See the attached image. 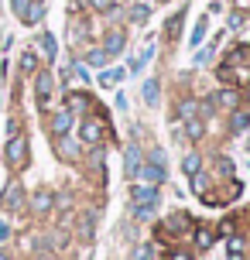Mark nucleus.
Returning <instances> with one entry per match:
<instances>
[{
    "label": "nucleus",
    "mask_w": 250,
    "mask_h": 260,
    "mask_svg": "<svg viewBox=\"0 0 250 260\" xmlns=\"http://www.w3.org/2000/svg\"><path fill=\"white\" fill-rule=\"evenodd\" d=\"M4 165L11 171H21V168H27V137L17 130L11 141H7V151H4Z\"/></svg>",
    "instance_id": "f257e3e1"
},
{
    "label": "nucleus",
    "mask_w": 250,
    "mask_h": 260,
    "mask_svg": "<svg viewBox=\"0 0 250 260\" xmlns=\"http://www.w3.org/2000/svg\"><path fill=\"white\" fill-rule=\"evenodd\" d=\"M131 199H134V216H151V209H154V202H158V192H154V185H147V188H141V185H134L131 188Z\"/></svg>",
    "instance_id": "f03ea898"
},
{
    "label": "nucleus",
    "mask_w": 250,
    "mask_h": 260,
    "mask_svg": "<svg viewBox=\"0 0 250 260\" xmlns=\"http://www.w3.org/2000/svg\"><path fill=\"white\" fill-rule=\"evenodd\" d=\"M185 233H192V219H189L185 212H175L165 226H158L161 240H175V236H185Z\"/></svg>",
    "instance_id": "7ed1b4c3"
},
{
    "label": "nucleus",
    "mask_w": 250,
    "mask_h": 260,
    "mask_svg": "<svg viewBox=\"0 0 250 260\" xmlns=\"http://www.w3.org/2000/svg\"><path fill=\"white\" fill-rule=\"evenodd\" d=\"M0 202H4V209H11V212L24 209V188H21V182H11V185H7V188H4V195H0Z\"/></svg>",
    "instance_id": "20e7f679"
},
{
    "label": "nucleus",
    "mask_w": 250,
    "mask_h": 260,
    "mask_svg": "<svg viewBox=\"0 0 250 260\" xmlns=\"http://www.w3.org/2000/svg\"><path fill=\"white\" fill-rule=\"evenodd\" d=\"M35 89H38V106H48V100H52V72L38 69L35 72Z\"/></svg>",
    "instance_id": "39448f33"
},
{
    "label": "nucleus",
    "mask_w": 250,
    "mask_h": 260,
    "mask_svg": "<svg viewBox=\"0 0 250 260\" xmlns=\"http://www.w3.org/2000/svg\"><path fill=\"white\" fill-rule=\"evenodd\" d=\"M79 141L82 144H100V141H103V123H96V120L86 117L79 123Z\"/></svg>",
    "instance_id": "423d86ee"
},
{
    "label": "nucleus",
    "mask_w": 250,
    "mask_h": 260,
    "mask_svg": "<svg viewBox=\"0 0 250 260\" xmlns=\"http://www.w3.org/2000/svg\"><path fill=\"white\" fill-rule=\"evenodd\" d=\"M137 178H144L147 185H161V182H165V168H161V161H158V157H151L144 168L137 171Z\"/></svg>",
    "instance_id": "0eeeda50"
},
{
    "label": "nucleus",
    "mask_w": 250,
    "mask_h": 260,
    "mask_svg": "<svg viewBox=\"0 0 250 260\" xmlns=\"http://www.w3.org/2000/svg\"><path fill=\"white\" fill-rule=\"evenodd\" d=\"M89 106H92V96L89 92H69V100H66V110L76 117V113H89Z\"/></svg>",
    "instance_id": "6e6552de"
},
{
    "label": "nucleus",
    "mask_w": 250,
    "mask_h": 260,
    "mask_svg": "<svg viewBox=\"0 0 250 260\" xmlns=\"http://www.w3.org/2000/svg\"><path fill=\"white\" fill-rule=\"evenodd\" d=\"M52 130L58 134V137H66L69 130H72V113H69L66 106H62V110H58V113L52 117Z\"/></svg>",
    "instance_id": "1a4fd4ad"
},
{
    "label": "nucleus",
    "mask_w": 250,
    "mask_h": 260,
    "mask_svg": "<svg viewBox=\"0 0 250 260\" xmlns=\"http://www.w3.org/2000/svg\"><path fill=\"white\" fill-rule=\"evenodd\" d=\"M55 202V195L48 192V188H41V192H35V199H31V206H35V212H48Z\"/></svg>",
    "instance_id": "9d476101"
},
{
    "label": "nucleus",
    "mask_w": 250,
    "mask_h": 260,
    "mask_svg": "<svg viewBox=\"0 0 250 260\" xmlns=\"http://www.w3.org/2000/svg\"><path fill=\"white\" fill-rule=\"evenodd\" d=\"M106 55H120L123 52V31H110L106 35V48H103Z\"/></svg>",
    "instance_id": "9b49d317"
},
{
    "label": "nucleus",
    "mask_w": 250,
    "mask_h": 260,
    "mask_svg": "<svg viewBox=\"0 0 250 260\" xmlns=\"http://www.w3.org/2000/svg\"><path fill=\"white\" fill-rule=\"evenodd\" d=\"M141 171V147H127V178H137Z\"/></svg>",
    "instance_id": "f8f14e48"
},
{
    "label": "nucleus",
    "mask_w": 250,
    "mask_h": 260,
    "mask_svg": "<svg viewBox=\"0 0 250 260\" xmlns=\"http://www.w3.org/2000/svg\"><path fill=\"white\" fill-rule=\"evenodd\" d=\"M192 236H196L199 250H209V247H212V240H216V233H212V230H206V226H199V230H192Z\"/></svg>",
    "instance_id": "ddd939ff"
},
{
    "label": "nucleus",
    "mask_w": 250,
    "mask_h": 260,
    "mask_svg": "<svg viewBox=\"0 0 250 260\" xmlns=\"http://www.w3.org/2000/svg\"><path fill=\"white\" fill-rule=\"evenodd\" d=\"M226 250L233 253V257H243V250H247V240L240 233H230V240H226Z\"/></svg>",
    "instance_id": "4468645a"
},
{
    "label": "nucleus",
    "mask_w": 250,
    "mask_h": 260,
    "mask_svg": "<svg viewBox=\"0 0 250 260\" xmlns=\"http://www.w3.org/2000/svg\"><path fill=\"white\" fill-rule=\"evenodd\" d=\"M247 123H250V117L243 113V110H237V113L230 117V130H233V134H243V130H247Z\"/></svg>",
    "instance_id": "2eb2a0df"
},
{
    "label": "nucleus",
    "mask_w": 250,
    "mask_h": 260,
    "mask_svg": "<svg viewBox=\"0 0 250 260\" xmlns=\"http://www.w3.org/2000/svg\"><path fill=\"white\" fill-rule=\"evenodd\" d=\"M147 17H151V7H147V4H134L131 7V21L134 24H144Z\"/></svg>",
    "instance_id": "dca6fc26"
},
{
    "label": "nucleus",
    "mask_w": 250,
    "mask_h": 260,
    "mask_svg": "<svg viewBox=\"0 0 250 260\" xmlns=\"http://www.w3.org/2000/svg\"><path fill=\"white\" fill-rule=\"evenodd\" d=\"M182 21H185V14H175V17H171L168 24H165V35H168L171 41L178 38V31H182Z\"/></svg>",
    "instance_id": "f3484780"
},
{
    "label": "nucleus",
    "mask_w": 250,
    "mask_h": 260,
    "mask_svg": "<svg viewBox=\"0 0 250 260\" xmlns=\"http://www.w3.org/2000/svg\"><path fill=\"white\" fill-rule=\"evenodd\" d=\"M120 79H123V69H106L103 76H100V82H103V86H117Z\"/></svg>",
    "instance_id": "a211bd4d"
},
{
    "label": "nucleus",
    "mask_w": 250,
    "mask_h": 260,
    "mask_svg": "<svg viewBox=\"0 0 250 260\" xmlns=\"http://www.w3.org/2000/svg\"><path fill=\"white\" fill-rule=\"evenodd\" d=\"M144 100L151 106L158 103V79H147V82H144Z\"/></svg>",
    "instance_id": "6ab92c4d"
},
{
    "label": "nucleus",
    "mask_w": 250,
    "mask_h": 260,
    "mask_svg": "<svg viewBox=\"0 0 250 260\" xmlns=\"http://www.w3.org/2000/svg\"><path fill=\"white\" fill-rule=\"evenodd\" d=\"M21 69H24V72H38V55L24 52V55H21Z\"/></svg>",
    "instance_id": "aec40b11"
},
{
    "label": "nucleus",
    "mask_w": 250,
    "mask_h": 260,
    "mask_svg": "<svg viewBox=\"0 0 250 260\" xmlns=\"http://www.w3.org/2000/svg\"><path fill=\"white\" fill-rule=\"evenodd\" d=\"M178 117H185V120H189V117H199V103H196V100H185V103L178 106Z\"/></svg>",
    "instance_id": "412c9836"
},
{
    "label": "nucleus",
    "mask_w": 250,
    "mask_h": 260,
    "mask_svg": "<svg viewBox=\"0 0 250 260\" xmlns=\"http://www.w3.org/2000/svg\"><path fill=\"white\" fill-rule=\"evenodd\" d=\"M11 7H14V14H17L21 21H27V11H31V0H11Z\"/></svg>",
    "instance_id": "4be33fe9"
},
{
    "label": "nucleus",
    "mask_w": 250,
    "mask_h": 260,
    "mask_svg": "<svg viewBox=\"0 0 250 260\" xmlns=\"http://www.w3.org/2000/svg\"><path fill=\"white\" fill-rule=\"evenodd\" d=\"M41 52L48 55V58H55V52H58V45H55L52 35H41Z\"/></svg>",
    "instance_id": "5701e85b"
},
{
    "label": "nucleus",
    "mask_w": 250,
    "mask_h": 260,
    "mask_svg": "<svg viewBox=\"0 0 250 260\" xmlns=\"http://www.w3.org/2000/svg\"><path fill=\"white\" fill-rule=\"evenodd\" d=\"M199 165H202V161H199V154H189V157L182 161V168L189 171V175H199Z\"/></svg>",
    "instance_id": "b1692460"
},
{
    "label": "nucleus",
    "mask_w": 250,
    "mask_h": 260,
    "mask_svg": "<svg viewBox=\"0 0 250 260\" xmlns=\"http://www.w3.org/2000/svg\"><path fill=\"white\" fill-rule=\"evenodd\" d=\"M41 17H45V7H41V4H31V11H27V21H24V24H35V21H41Z\"/></svg>",
    "instance_id": "393cba45"
},
{
    "label": "nucleus",
    "mask_w": 250,
    "mask_h": 260,
    "mask_svg": "<svg viewBox=\"0 0 250 260\" xmlns=\"http://www.w3.org/2000/svg\"><path fill=\"white\" fill-rule=\"evenodd\" d=\"M106 58H110V55H106L103 48H96V52H89V55H86V62H89V65H103Z\"/></svg>",
    "instance_id": "a878e982"
},
{
    "label": "nucleus",
    "mask_w": 250,
    "mask_h": 260,
    "mask_svg": "<svg viewBox=\"0 0 250 260\" xmlns=\"http://www.w3.org/2000/svg\"><path fill=\"white\" fill-rule=\"evenodd\" d=\"M192 188H196L199 195H206V188H209V178H206V175H196V178H192Z\"/></svg>",
    "instance_id": "bb28decb"
},
{
    "label": "nucleus",
    "mask_w": 250,
    "mask_h": 260,
    "mask_svg": "<svg viewBox=\"0 0 250 260\" xmlns=\"http://www.w3.org/2000/svg\"><path fill=\"white\" fill-rule=\"evenodd\" d=\"M233 103H237L233 92H216V106H233Z\"/></svg>",
    "instance_id": "cd10ccee"
},
{
    "label": "nucleus",
    "mask_w": 250,
    "mask_h": 260,
    "mask_svg": "<svg viewBox=\"0 0 250 260\" xmlns=\"http://www.w3.org/2000/svg\"><path fill=\"white\" fill-rule=\"evenodd\" d=\"M165 260H192V253H189V250H168Z\"/></svg>",
    "instance_id": "c85d7f7f"
},
{
    "label": "nucleus",
    "mask_w": 250,
    "mask_h": 260,
    "mask_svg": "<svg viewBox=\"0 0 250 260\" xmlns=\"http://www.w3.org/2000/svg\"><path fill=\"white\" fill-rule=\"evenodd\" d=\"M58 154H66V157H76V144H72V141H62V144H58Z\"/></svg>",
    "instance_id": "c756f323"
},
{
    "label": "nucleus",
    "mask_w": 250,
    "mask_h": 260,
    "mask_svg": "<svg viewBox=\"0 0 250 260\" xmlns=\"http://www.w3.org/2000/svg\"><path fill=\"white\" fill-rule=\"evenodd\" d=\"M202 38H206V21H199V24H196V31H192V45H199Z\"/></svg>",
    "instance_id": "7c9ffc66"
},
{
    "label": "nucleus",
    "mask_w": 250,
    "mask_h": 260,
    "mask_svg": "<svg viewBox=\"0 0 250 260\" xmlns=\"http://www.w3.org/2000/svg\"><path fill=\"white\" fill-rule=\"evenodd\" d=\"M92 7H96V11L100 14H106V11H113V0H89Z\"/></svg>",
    "instance_id": "2f4dec72"
},
{
    "label": "nucleus",
    "mask_w": 250,
    "mask_h": 260,
    "mask_svg": "<svg viewBox=\"0 0 250 260\" xmlns=\"http://www.w3.org/2000/svg\"><path fill=\"white\" fill-rule=\"evenodd\" d=\"M185 134H189V137H199V134H202V127H199V120H192V123L185 127Z\"/></svg>",
    "instance_id": "473e14b6"
},
{
    "label": "nucleus",
    "mask_w": 250,
    "mask_h": 260,
    "mask_svg": "<svg viewBox=\"0 0 250 260\" xmlns=\"http://www.w3.org/2000/svg\"><path fill=\"white\" fill-rule=\"evenodd\" d=\"M82 236H92V219H82Z\"/></svg>",
    "instance_id": "72a5a7b5"
},
{
    "label": "nucleus",
    "mask_w": 250,
    "mask_h": 260,
    "mask_svg": "<svg viewBox=\"0 0 250 260\" xmlns=\"http://www.w3.org/2000/svg\"><path fill=\"white\" fill-rule=\"evenodd\" d=\"M7 233H11V230H7V222L0 219V240H7Z\"/></svg>",
    "instance_id": "f704fd0d"
},
{
    "label": "nucleus",
    "mask_w": 250,
    "mask_h": 260,
    "mask_svg": "<svg viewBox=\"0 0 250 260\" xmlns=\"http://www.w3.org/2000/svg\"><path fill=\"white\" fill-rule=\"evenodd\" d=\"M237 4H240V7H250V0H237Z\"/></svg>",
    "instance_id": "c9c22d12"
},
{
    "label": "nucleus",
    "mask_w": 250,
    "mask_h": 260,
    "mask_svg": "<svg viewBox=\"0 0 250 260\" xmlns=\"http://www.w3.org/2000/svg\"><path fill=\"white\" fill-rule=\"evenodd\" d=\"M230 260H243V257H233V253H230Z\"/></svg>",
    "instance_id": "e433bc0d"
}]
</instances>
